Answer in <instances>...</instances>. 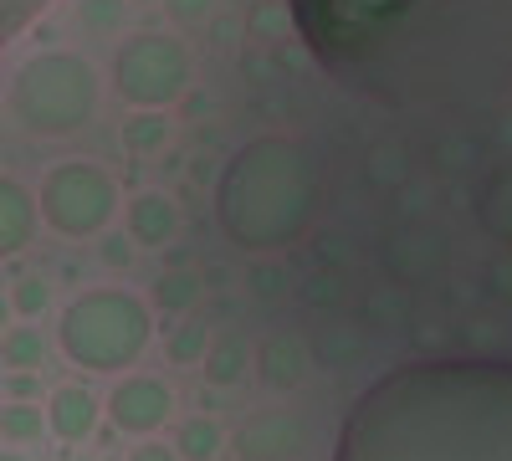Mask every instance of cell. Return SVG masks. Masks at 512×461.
I'll list each match as a JSON object with an SVG mask.
<instances>
[{
  "label": "cell",
  "mask_w": 512,
  "mask_h": 461,
  "mask_svg": "<svg viewBox=\"0 0 512 461\" xmlns=\"http://www.w3.org/2000/svg\"><path fill=\"white\" fill-rule=\"evenodd\" d=\"M333 461H512V359H420L374 380Z\"/></svg>",
  "instance_id": "obj_1"
},
{
  "label": "cell",
  "mask_w": 512,
  "mask_h": 461,
  "mask_svg": "<svg viewBox=\"0 0 512 461\" xmlns=\"http://www.w3.org/2000/svg\"><path fill=\"white\" fill-rule=\"evenodd\" d=\"M313 211V190L303 175H292L277 164V154H256L241 159L226 190H221V221L226 236L246 251H272L287 246L297 231H303Z\"/></svg>",
  "instance_id": "obj_2"
},
{
  "label": "cell",
  "mask_w": 512,
  "mask_h": 461,
  "mask_svg": "<svg viewBox=\"0 0 512 461\" xmlns=\"http://www.w3.org/2000/svg\"><path fill=\"white\" fill-rule=\"evenodd\" d=\"M154 339V313L144 308V298L123 287H93L82 298L67 303L62 323H57V344L77 369L93 374H118L128 369Z\"/></svg>",
  "instance_id": "obj_3"
},
{
  "label": "cell",
  "mask_w": 512,
  "mask_h": 461,
  "mask_svg": "<svg viewBox=\"0 0 512 461\" xmlns=\"http://www.w3.org/2000/svg\"><path fill=\"white\" fill-rule=\"evenodd\" d=\"M11 103H16L21 123H31L41 134H57V129H72L77 118H88L93 82L72 57H47V62H31L16 77Z\"/></svg>",
  "instance_id": "obj_4"
},
{
  "label": "cell",
  "mask_w": 512,
  "mask_h": 461,
  "mask_svg": "<svg viewBox=\"0 0 512 461\" xmlns=\"http://www.w3.org/2000/svg\"><path fill=\"white\" fill-rule=\"evenodd\" d=\"M41 216L62 236H93L113 216V185L93 164H62L41 185Z\"/></svg>",
  "instance_id": "obj_5"
},
{
  "label": "cell",
  "mask_w": 512,
  "mask_h": 461,
  "mask_svg": "<svg viewBox=\"0 0 512 461\" xmlns=\"http://www.w3.org/2000/svg\"><path fill=\"white\" fill-rule=\"evenodd\" d=\"M303 6L308 31H318L328 47H349V41L369 36V26H384L410 0H297Z\"/></svg>",
  "instance_id": "obj_6"
},
{
  "label": "cell",
  "mask_w": 512,
  "mask_h": 461,
  "mask_svg": "<svg viewBox=\"0 0 512 461\" xmlns=\"http://www.w3.org/2000/svg\"><path fill=\"white\" fill-rule=\"evenodd\" d=\"M169 415H175V390L154 380V374H128L108 395V421L123 436H154V431H164Z\"/></svg>",
  "instance_id": "obj_7"
},
{
  "label": "cell",
  "mask_w": 512,
  "mask_h": 461,
  "mask_svg": "<svg viewBox=\"0 0 512 461\" xmlns=\"http://www.w3.org/2000/svg\"><path fill=\"white\" fill-rule=\"evenodd\" d=\"M303 446H308L303 421L287 415V410H256V415H246V426L236 431V451L246 461H287Z\"/></svg>",
  "instance_id": "obj_8"
},
{
  "label": "cell",
  "mask_w": 512,
  "mask_h": 461,
  "mask_svg": "<svg viewBox=\"0 0 512 461\" xmlns=\"http://www.w3.org/2000/svg\"><path fill=\"white\" fill-rule=\"evenodd\" d=\"M47 431L57 436V441H67V446H77V441H88L93 431H98V415H103V405H98V395L93 390H82V385H62V390H52V400H47Z\"/></svg>",
  "instance_id": "obj_9"
},
{
  "label": "cell",
  "mask_w": 512,
  "mask_h": 461,
  "mask_svg": "<svg viewBox=\"0 0 512 461\" xmlns=\"http://www.w3.org/2000/svg\"><path fill=\"white\" fill-rule=\"evenodd\" d=\"M36 236V200L0 175V257H16V251Z\"/></svg>",
  "instance_id": "obj_10"
},
{
  "label": "cell",
  "mask_w": 512,
  "mask_h": 461,
  "mask_svg": "<svg viewBox=\"0 0 512 461\" xmlns=\"http://www.w3.org/2000/svg\"><path fill=\"white\" fill-rule=\"evenodd\" d=\"M256 364H262V380L272 390H297L308 380V349H303V339H272L262 354H256Z\"/></svg>",
  "instance_id": "obj_11"
},
{
  "label": "cell",
  "mask_w": 512,
  "mask_h": 461,
  "mask_svg": "<svg viewBox=\"0 0 512 461\" xmlns=\"http://www.w3.org/2000/svg\"><path fill=\"white\" fill-rule=\"evenodd\" d=\"M41 359H47V339L26 323V328H6L0 333V364H6L11 374H36Z\"/></svg>",
  "instance_id": "obj_12"
},
{
  "label": "cell",
  "mask_w": 512,
  "mask_h": 461,
  "mask_svg": "<svg viewBox=\"0 0 512 461\" xmlns=\"http://www.w3.org/2000/svg\"><path fill=\"white\" fill-rule=\"evenodd\" d=\"M221 446H226V431L210 421V415H195V421H185V426H180V441H175L180 461H216Z\"/></svg>",
  "instance_id": "obj_13"
},
{
  "label": "cell",
  "mask_w": 512,
  "mask_h": 461,
  "mask_svg": "<svg viewBox=\"0 0 512 461\" xmlns=\"http://www.w3.org/2000/svg\"><path fill=\"white\" fill-rule=\"evenodd\" d=\"M41 431H47V415H41V405H31V400L0 405V436H6L11 446H31V441H41Z\"/></svg>",
  "instance_id": "obj_14"
},
{
  "label": "cell",
  "mask_w": 512,
  "mask_h": 461,
  "mask_svg": "<svg viewBox=\"0 0 512 461\" xmlns=\"http://www.w3.org/2000/svg\"><path fill=\"white\" fill-rule=\"evenodd\" d=\"M134 231H139V241L159 246V241L175 236V211H169L164 200H139L134 205Z\"/></svg>",
  "instance_id": "obj_15"
},
{
  "label": "cell",
  "mask_w": 512,
  "mask_h": 461,
  "mask_svg": "<svg viewBox=\"0 0 512 461\" xmlns=\"http://www.w3.org/2000/svg\"><path fill=\"white\" fill-rule=\"evenodd\" d=\"M205 359V374L216 385H236L241 380V369H246V354H241V339H221L210 354H200Z\"/></svg>",
  "instance_id": "obj_16"
},
{
  "label": "cell",
  "mask_w": 512,
  "mask_h": 461,
  "mask_svg": "<svg viewBox=\"0 0 512 461\" xmlns=\"http://www.w3.org/2000/svg\"><path fill=\"white\" fill-rule=\"evenodd\" d=\"M41 308H47V282H41V277H21V282H16V292H11V313L36 318Z\"/></svg>",
  "instance_id": "obj_17"
},
{
  "label": "cell",
  "mask_w": 512,
  "mask_h": 461,
  "mask_svg": "<svg viewBox=\"0 0 512 461\" xmlns=\"http://www.w3.org/2000/svg\"><path fill=\"white\" fill-rule=\"evenodd\" d=\"M190 292H195V282H185V277L159 282V303H164V313H169V308H180V303H190Z\"/></svg>",
  "instance_id": "obj_18"
},
{
  "label": "cell",
  "mask_w": 512,
  "mask_h": 461,
  "mask_svg": "<svg viewBox=\"0 0 512 461\" xmlns=\"http://www.w3.org/2000/svg\"><path fill=\"white\" fill-rule=\"evenodd\" d=\"M128 461H180V451L164 446V441H139L134 451H128Z\"/></svg>",
  "instance_id": "obj_19"
},
{
  "label": "cell",
  "mask_w": 512,
  "mask_h": 461,
  "mask_svg": "<svg viewBox=\"0 0 512 461\" xmlns=\"http://www.w3.org/2000/svg\"><path fill=\"white\" fill-rule=\"evenodd\" d=\"M205 354V339H195V333H180V339H175V359H200Z\"/></svg>",
  "instance_id": "obj_20"
},
{
  "label": "cell",
  "mask_w": 512,
  "mask_h": 461,
  "mask_svg": "<svg viewBox=\"0 0 512 461\" xmlns=\"http://www.w3.org/2000/svg\"><path fill=\"white\" fill-rule=\"evenodd\" d=\"M36 395V374H11V400H31Z\"/></svg>",
  "instance_id": "obj_21"
},
{
  "label": "cell",
  "mask_w": 512,
  "mask_h": 461,
  "mask_svg": "<svg viewBox=\"0 0 512 461\" xmlns=\"http://www.w3.org/2000/svg\"><path fill=\"white\" fill-rule=\"evenodd\" d=\"M6 328H11V298L0 292V333H6Z\"/></svg>",
  "instance_id": "obj_22"
},
{
  "label": "cell",
  "mask_w": 512,
  "mask_h": 461,
  "mask_svg": "<svg viewBox=\"0 0 512 461\" xmlns=\"http://www.w3.org/2000/svg\"><path fill=\"white\" fill-rule=\"evenodd\" d=\"M0 461H26L21 451H0Z\"/></svg>",
  "instance_id": "obj_23"
}]
</instances>
